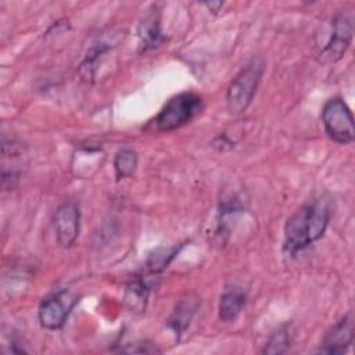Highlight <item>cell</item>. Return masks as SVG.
Segmentation results:
<instances>
[{"label": "cell", "mask_w": 355, "mask_h": 355, "mask_svg": "<svg viewBox=\"0 0 355 355\" xmlns=\"http://www.w3.org/2000/svg\"><path fill=\"white\" fill-rule=\"evenodd\" d=\"M329 223V209L320 201L300 207L284 225V251L294 255L319 240Z\"/></svg>", "instance_id": "obj_1"}, {"label": "cell", "mask_w": 355, "mask_h": 355, "mask_svg": "<svg viewBox=\"0 0 355 355\" xmlns=\"http://www.w3.org/2000/svg\"><path fill=\"white\" fill-rule=\"evenodd\" d=\"M202 107V98L191 92L173 96L166 101L161 111L150 121L146 130L171 132L190 122Z\"/></svg>", "instance_id": "obj_2"}, {"label": "cell", "mask_w": 355, "mask_h": 355, "mask_svg": "<svg viewBox=\"0 0 355 355\" xmlns=\"http://www.w3.org/2000/svg\"><path fill=\"white\" fill-rule=\"evenodd\" d=\"M263 73V61L254 58L232 80L226 93L227 110L232 114L244 112L251 104Z\"/></svg>", "instance_id": "obj_3"}, {"label": "cell", "mask_w": 355, "mask_h": 355, "mask_svg": "<svg viewBox=\"0 0 355 355\" xmlns=\"http://www.w3.org/2000/svg\"><path fill=\"white\" fill-rule=\"evenodd\" d=\"M322 123L327 137L338 144H349L355 139L354 118L344 100L334 97L324 103L322 108Z\"/></svg>", "instance_id": "obj_4"}, {"label": "cell", "mask_w": 355, "mask_h": 355, "mask_svg": "<svg viewBox=\"0 0 355 355\" xmlns=\"http://www.w3.org/2000/svg\"><path fill=\"white\" fill-rule=\"evenodd\" d=\"M327 39L323 43L319 58L322 62H336L347 51L354 33V22L348 14H337L329 25Z\"/></svg>", "instance_id": "obj_5"}, {"label": "cell", "mask_w": 355, "mask_h": 355, "mask_svg": "<svg viewBox=\"0 0 355 355\" xmlns=\"http://www.w3.org/2000/svg\"><path fill=\"white\" fill-rule=\"evenodd\" d=\"M76 302L78 295L68 290H60L43 298L37 308V318L42 327L47 330L61 329Z\"/></svg>", "instance_id": "obj_6"}, {"label": "cell", "mask_w": 355, "mask_h": 355, "mask_svg": "<svg viewBox=\"0 0 355 355\" xmlns=\"http://www.w3.org/2000/svg\"><path fill=\"white\" fill-rule=\"evenodd\" d=\"M80 212L73 201L62 202L54 215V230L57 243L61 247H71L79 234Z\"/></svg>", "instance_id": "obj_7"}, {"label": "cell", "mask_w": 355, "mask_h": 355, "mask_svg": "<svg viewBox=\"0 0 355 355\" xmlns=\"http://www.w3.org/2000/svg\"><path fill=\"white\" fill-rule=\"evenodd\" d=\"M354 312L349 311L324 334L319 351L330 355L345 352L354 341Z\"/></svg>", "instance_id": "obj_8"}, {"label": "cell", "mask_w": 355, "mask_h": 355, "mask_svg": "<svg viewBox=\"0 0 355 355\" xmlns=\"http://www.w3.org/2000/svg\"><path fill=\"white\" fill-rule=\"evenodd\" d=\"M247 301L245 293L236 286L226 287L220 295L218 305V315L222 322L230 323L237 319Z\"/></svg>", "instance_id": "obj_9"}, {"label": "cell", "mask_w": 355, "mask_h": 355, "mask_svg": "<svg viewBox=\"0 0 355 355\" xmlns=\"http://www.w3.org/2000/svg\"><path fill=\"white\" fill-rule=\"evenodd\" d=\"M197 309H198V298L193 295H187L178 301L172 315L168 319V326L173 330L178 338L180 334H183L187 330Z\"/></svg>", "instance_id": "obj_10"}, {"label": "cell", "mask_w": 355, "mask_h": 355, "mask_svg": "<svg viewBox=\"0 0 355 355\" xmlns=\"http://www.w3.org/2000/svg\"><path fill=\"white\" fill-rule=\"evenodd\" d=\"M150 294V286L143 282L140 277L133 279L128 283L125 288V304L126 306L136 313H141L146 309L147 300Z\"/></svg>", "instance_id": "obj_11"}, {"label": "cell", "mask_w": 355, "mask_h": 355, "mask_svg": "<svg viewBox=\"0 0 355 355\" xmlns=\"http://www.w3.org/2000/svg\"><path fill=\"white\" fill-rule=\"evenodd\" d=\"M137 32H139V37H140V42H141V46L144 50L154 49L159 43L164 42V36L159 29V21L154 11L144 15L143 21L139 25Z\"/></svg>", "instance_id": "obj_12"}, {"label": "cell", "mask_w": 355, "mask_h": 355, "mask_svg": "<svg viewBox=\"0 0 355 355\" xmlns=\"http://www.w3.org/2000/svg\"><path fill=\"white\" fill-rule=\"evenodd\" d=\"M137 168V154L132 148H121L114 158V169L118 179L133 176Z\"/></svg>", "instance_id": "obj_13"}, {"label": "cell", "mask_w": 355, "mask_h": 355, "mask_svg": "<svg viewBox=\"0 0 355 355\" xmlns=\"http://www.w3.org/2000/svg\"><path fill=\"white\" fill-rule=\"evenodd\" d=\"M182 247H183V244L172 245V247H162V248L155 250L153 254H150V257L146 262V268L151 273H158V272L164 270L169 265V262L176 257V254H179Z\"/></svg>", "instance_id": "obj_14"}, {"label": "cell", "mask_w": 355, "mask_h": 355, "mask_svg": "<svg viewBox=\"0 0 355 355\" xmlns=\"http://www.w3.org/2000/svg\"><path fill=\"white\" fill-rule=\"evenodd\" d=\"M291 343V333L287 327H280L265 344L263 354H283L288 349Z\"/></svg>", "instance_id": "obj_15"}]
</instances>
